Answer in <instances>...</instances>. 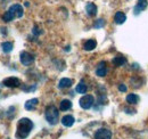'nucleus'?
<instances>
[{
  "label": "nucleus",
  "instance_id": "9d476101",
  "mask_svg": "<svg viewBox=\"0 0 148 139\" xmlns=\"http://www.w3.org/2000/svg\"><path fill=\"white\" fill-rule=\"evenodd\" d=\"M147 7V0H138L137 6L134 7V13L138 15L141 10H144Z\"/></svg>",
  "mask_w": 148,
  "mask_h": 139
},
{
  "label": "nucleus",
  "instance_id": "2eb2a0df",
  "mask_svg": "<svg viewBox=\"0 0 148 139\" xmlns=\"http://www.w3.org/2000/svg\"><path fill=\"white\" fill-rule=\"evenodd\" d=\"M72 107V102L69 100V99H64L60 102V105H59V109L60 111H67Z\"/></svg>",
  "mask_w": 148,
  "mask_h": 139
},
{
  "label": "nucleus",
  "instance_id": "6e6552de",
  "mask_svg": "<svg viewBox=\"0 0 148 139\" xmlns=\"http://www.w3.org/2000/svg\"><path fill=\"white\" fill-rule=\"evenodd\" d=\"M106 73H107V69H106V63H105V62H101V63H99L98 67H97V70H96V74H97L98 76H105V75H106Z\"/></svg>",
  "mask_w": 148,
  "mask_h": 139
},
{
  "label": "nucleus",
  "instance_id": "f8f14e48",
  "mask_svg": "<svg viewBox=\"0 0 148 139\" xmlns=\"http://www.w3.org/2000/svg\"><path fill=\"white\" fill-rule=\"evenodd\" d=\"M72 83H73V81H72L71 79H69V78H63V79L59 81L58 87L60 88V89H64V88H70L71 86H72Z\"/></svg>",
  "mask_w": 148,
  "mask_h": 139
},
{
  "label": "nucleus",
  "instance_id": "6ab92c4d",
  "mask_svg": "<svg viewBox=\"0 0 148 139\" xmlns=\"http://www.w3.org/2000/svg\"><path fill=\"white\" fill-rule=\"evenodd\" d=\"M127 102L129 104H137L139 102V96L136 94H129L127 96Z\"/></svg>",
  "mask_w": 148,
  "mask_h": 139
},
{
  "label": "nucleus",
  "instance_id": "aec40b11",
  "mask_svg": "<svg viewBox=\"0 0 148 139\" xmlns=\"http://www.w3.org/2000/svg\"><path fill=\"white\" fill-rule=\"evenodd\" d=\"M75 90H76V92H79V94H86V92H87V86L83 83V81H81V82L76 86Z\"/></svg>",
  "mask_w": 148,
  "mask_h": 139
},
{
  "label": "nucleus",
  "instance_id": "7ed1b4c3",
  "mask_svg": "<svg viewBox=\"0 0 148 139\" xmlns=\"http://www.w3.org/2000/svg\"><path fill=\"white\" fill-rule=\"evenodd\" d=\"M93 103H95V99H93V96H91V95H84V96L81 97V99L79 100V104H80V106H81L83 109H89V108H91Z\"/></svg>",
  "mask_w": 148,
  "mask_h": 139
},
{
  "label": "nucleus",
  "instance_id": "f03ea898",
  "mask_svg": "<svg viewBox=\"0 0 148 139\" xmlns=\"http://www.w3.org/2000/svg\"><path fill=\"white\" fill-rule=\"evenodd\" d=\"M45 116H46V120L49 124L51 125H55L59 121V112L58 109L56 108V106L54 105H50L46 108V112H45Z\"/></svg>",
  "mask_w": 148,
  "mask_h": 139
},
{
  "label": "nucleus",
  "instance_id": "9b49d317",
  "mask_svg": "<svg viewBox=\"0 0 148 139\" xmlns=\"http://www.w3.org/2000/svg\"><path fill=\"white\" fill-rule=\"evenodd\" d=\"M86 10H87V14L89 16H95L97 14V7H96V5L92 3V2H89L86 6Z\"/></svg>",
  "mask_w": 148,
  "mask_h": 139
},
{
  "label": "nucleus",
  "instance_id": "412c9836",
  "mask_svg": "<svg viewBox=\"0 0 148 139\" xmlns=\"http://www.w3.org/2000/svg\"><path fill=\"white\" fill-rule=\"evenodd\" d=\"M2 19H3L5 22H10V21H13V19H14V17H13V15L7 10V12L2 15Z\"/></svg>",
  "mask_w": 148,
  "mask_h": 139
},
{
  "label": "nucleus",
  "instance_id": "a211bd4d",
  "mask_svg": "<svg viewBox=\"0 0 148 139\" xmlns=\"http://www.w3.org/2000/svg\"><path fill=\"white\" fill-rule=\"evenodd\" d=\"M1 48H2L3 52H10L13 50V48H14V45H13V42L6 41V42H2L1 43Z\"/></svg>",
  "mask_w": 148,
  "mask_h": 139
},
{
  "label": "nucleus",
  "instance_id": "4468645a",
  "mask_svg": "<svg viewBox=\"0 0 148 139\" xmlns=\"http://www.w3.org/2000/svg\"><path fill=\"white\" fill-rule=\"evenodd\" d=\"M38 102H39V100H38L37 98H33V99L27 100V102L25 103V109H27V111H33V109L37 107Z\"/></svg>",
  "mask_w": 148,
  "mask_h": 139
},
{
  "label": "nucleus",
  "instance_id": "20e7f679",
  "mask_svg": "<svg viewBox=\"0 0 148 139\" xmlns=\"http://www.w3.org/2000/svg\"><path fill=\"white\" fill-rule=\"evenodd\" d=\"M95 139H112V131L106 128L98 129L95 133Z\"/></svg>",
  "mask_w": 148,
  "mask_h": 139
},
{
  "label": "nucleus",
  "instance_id": "dca6fc26",
  "mask_svg": "<svg viewBox=\"0 0 148 139\" xmlns=\"http://www.w3.org/2000/svg\"><path fill=\"white\" fill-rule=\"evenodd\" d=\"M127 63V59L123 57V56H116L114 59H113V64L115 66H122Z\"/></svg>",
  "mask_w": 148,
  "mask_h": 139
},
{
  "label": "nucleus",
  "instance_id": "ddd939ff",
  "mask_svg": "<svg viewBox=\"0 0 148 139\" xmlns=\"http://www.w3.org/2000/svg\"><path fill=\"white\" fill-rule=\"evenodd\" d=\"M115 23L116 24H123L125 21H127V16H125V14L124 13H122V12H117L116 14H115Z\"/></svg>",
  "mask_w": 148,
  "mask_h": 139
},
{
  "label": "nucleus",
  "instance_id": "5701e85b",
  "mask_svg": "<svg viewBox=\"0 0 148 139\" xmlns=\"http://www.w3.org/2000/svg\"><path fill=\"white\" fill-rule=\"evenodd\" d=\"M119 90H120V91H122V92H125V91L128 90V88H127L125 85L121 83V85H119Z\"/></svg>",
  "mask_w": 148,
  "mask_h": 139
},
{
  "label": "nucleus",
  "instance_id": "0eeeda50",
  "mask_svg": "<svg viewBox=\"0 0 148 139\" xmlns=\"http://www.w3.org/2000/svg\"><path fill=\"white\" fill-rule=\"evenodd\" d=\"M2 85L8 88H17L21 86V81H19L17 78H15V76H10V78L5 79L2 81Z\"/></svg>",
  "mask_w": 148,
  "mask_h": 139
},
{
  "label": "nucleus",
  "instance_id": "423d86ee",
  "mask_svg": "<svg viewBox=\"0 0 148 139\" xmlns=\"http://www.w3.org/2000/svg\"><path fill=\"white\" fill-rule=\"evenodd\" d=\"M19 59H21V63H22L23 65H26V66H27V65H31V64L33 63L34 57H33V55H31L30 52H21Z\"/></svg>",
  "mask_w": 148,
  "mask_h": 139
},
{
  "label": "nucleus",
  "instance_id": "f257e3e1",
  "mask_svg": "<svg viewBox=\"0 0 148 139\" xmlns=\"http://www.w3.org/2000/svg\"><path fill=\"white\" fill-rule=\"evenodd\" d=\"M33 129V122L27 118H23L21 119L17 123V131H16V137L18 139L26 138L31 130Z\"/></svg>",
  "mask_w": 148,
  "mask_h": 139
},
{
  "label": "nucleus",
  "instance_id": "1a4fd4ad",
  "mask_svg": "<svg viewBox=\"0 0 148 139\" xmlns=\"http://www.w3.org/2000/svg\"><path fill=\"white\" fill-rule=\"evenodd\" d=\"M74 118L72 115H65V116H63V119H62V124L64 125V127H67V128H70V127H72L74 124Z\"/></svg>",
  "mask_w": 148,
  "mask_h": 139
},
{
  "label": "nucleus",
  "instance_id": "4be33fe9",
  "mask_svg": "<svg viewBox=\"0 0 148 139\" xmlns=\"http://www.w3.org/2000/svg\"><path fill=\"white\" fill-rule=\"evenodd\" d=\"M104 25H105V21L100 18V19H98V21L95 23V25H93V26H95L96 29H100V28H103Z\"/></svg>",
  "mask_w": 148,
  "mask_h": 139
},
{
  "label": "nucleus",
  "instance_id": "f3484780",
  "mask_svg": "<svg viewBox=\"0 0 148 139\" xmlns=\"http://www.w3.org/2000/svg\"><path fill=\"white\" fill-rule=\"evenodd\" d=\"M96 46H97V42H96V40H92V39H90V40H88V41H86V43H84V46H83V48L86 49V50H92L96 48Z\"/></svg>",
  "mask_w": 148,
  "mask_h": 139
},
{
  "label": "nucleus",
  "instance_id": "b1692460",
  "mask_svg": "<svg viewBox=\"0 0 148 139\" xmlns=\"http://www.w3.org/2000/svg\"><path fill=\"white\" fill-rule=\"evenodd\" d=\"M33 33H34L36 35H39L41 32H40V31H38V28H34V29H33Z\"/></svg>",
  "mask_w": 148,
  "mask_h": 139
},
{
  "label": "nucleus",
  "instance_id": "39448f33",
  "mask_svg": "<svg viewBox=\"0 0 148 139\" xmlns=\"http://www.w3.org/2000/svg\"><path fill=\"white\" fill-rule=\"evenodd\" d=\"M8 12L13 15V17L14 18H19L23 16V7L18 5V3H15V5H13V6H10V8L8 9Z\"/></svg>",
  "mask_w": 148,
  "mask_h": 139
}]
</instances>
